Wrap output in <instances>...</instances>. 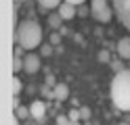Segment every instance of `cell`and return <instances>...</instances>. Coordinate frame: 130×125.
<instances>
[{"mask_svg":"<svg viewBox=\"0 0 130 125\" xmlns=\"http://www.w3.org/2000/svg\"><path fill=\"white\" fill-rule=\"evenodd\" d=\"M13 86H11V90H13V96H19V92H21V81H19V77L17 75H13Z\"/></svg>","mask_w":130,"mask_h":125,"instance_id":"8fae6325","label":"cell"},{"mask_svg":"<svg viewBox=\"0 0 130 125\" xmlns=\"http://www.w3.org/2000/svg\"><path fill=\"white\" fill-rule=\"evenodd\" d=\"M80 115H82V119H88L90 117V108H80Z\"/></svg>","mask_w":130,"mask_h":125,"instance_id":"2e32d148","label":"cell"},{"mask_svg":"<svg viewBox=\"0 0 130 125\" xmlns=\"http://www.w3.org/2000/svg\"><path fill=\"white\" fill-rule=\"evenodd\" d=\"M99 61H105V63H107V61H109V54H107V52H101V54H99Z\"/></svg>","mask_w":130,"mask_h":125,"instance_id":"ac0fdd59","label":"cell"},{"mask_svg":"<svg viewBox=\"0 0 130 125\" xmlns=\"http://www.w3.org/2000/svg\"><path fill=\"white\" fill-rule=\"evenodd\" d=\"M69 121H80V119H82V115H80V111H76V108H74V111H69Z\"/></svg>","mask_w":130,"mask_h":125,"instance_id":"9a60e30c","label":"cell"},{"mask_svg":"<svg viewBox=\"0 0 130 125\" xmlns=\"http://www.w3.org/2000/svg\"><path fill=\"white\" fill-rule=\"evenodd\" d=\"M61 21H63V17H61L59 13L48 17V25H51V27H61Z\"/></svg>","mask_w":130,"mask_h":125,"instance_id":"30bf717a","label":"cell"},{"mask_svg":"<svg viewBox=\"0 0 130 125\" xmlns=\"http://www.w3.org/2000/svg\"><path fill=\"white\" fill-rule=\"evenodd\" d=\"M57 13L63 17V21H69L76 17V4H69V2H61L59 8H57Z\"/></svg>","mask_w":130,"mask_h":125,"instance_id":"52a82bcc","label":"cell"},{"mask_svg":"<svg viewBox=\"0 0 130 125\" xmlns=\"http://www.w3.org/2000/svg\"><path fill=\"white\" fill-rule=\"evenodd\" d=\"M113 2V11L118 13L122 25L130 31V0H111Z\"/></svg>","mask_w":130,"mask_h":125,"instance_id":"277c9868","label":"cell"},{"mask_svg":"<svg viewBox=\"0 0 130 125\" xmlns=\"http://www.w3.org/2000/svg\"><path fill=\"white\" fill-rule=\"evenodd\" d=\"M11 125H19V117H17V115L11 117Z\"/></svg>","mask_w":130,"mask_h":125,"instance_id":"d6986e66","label":"cell"},{"mask_svg":"<svg viewBox=\"0 0 130 125\" xmlns=\"http://www.w3.org/2000/svg\"><path fill=\"white\" fill-rule=\"evenodd\" d=\"M111 100L120 111H130V69H122L113 75Z\"/></svg>","mask_w":130,"mask_h":125,"instance_id":"6da1fadb","label":"cell"},{"mask_svg":"<svg viewBox=\"0 0 130 125\" xmlns=\"http://www.w3.org/2000/svg\"><path fill=\"white\" fill-rule=\"evenodd\" d=\"M67 96H69L67 86H65V83H59V86L55 88V100H67Z\"/></svg>","mask_w":130,"mask_h":125,"instance_id":"9c48e42d","label":"cell"},{"mask_svg":"<svg viewBox=\"0 0 130 125\" xmlns=\"http://www.w3.org/2000/svg\"><path fill=\"white\" fill-rule=\"evenodd\" d=\"M90 13L99 23H109L111 15H113L111 6L107 4V0H92L90 2Z\"/></svg>","mask_w":130,"mask_h":125,"instance_id":"3957f363","label":"cell"},{"mask_svg":"<svg viewBox=\"0 0 130 125\" xmlns=\"http://www.w3.org/2000/svg\"><path fill=\"white\" fill-rule=\"evenodd\" d=\"M15 115L19 117V119L23 121V119H27V117H31V113H29V108H25V106H19L17 111H15Z\"/></svg>","mask_w":130,"mask_h":125,"instance_id":"4fadbf2b","label":"cell"},{"mask_svg":"<svg viewBox=\"0 0 130 125\" xmlns=\"http://www.w3.org/2000/svg\"><path fill=\"white\" fill-rule=\"evenodd\" d=\"M120 125H128V123H120Z\"/></svg>","mask_w":130,"mask_h":125,"instance_id":"7402d4cb","label":"cell"},{"mask_svg":"<svg viewBox=\"0 0 130 125\" xmlns=\"http://www.w3.org/2000/svg\"><path fill=\"white\" fill-rule=\"evenodd\" d=\"M118 54L122 58H130V38H122L118 42Z\"/></svg>","mask_w":130,"mask_h":125,"instance_id":"ba28073f","label":"cell"},{"mask_svg":"<svg viewBox=\"0 0 130 125\" xmlns=\"http://www.w3.org/2000/svg\"><path fill=\"white\" fill-rule=\"evenodd\" d=\"M61 2L63 0H40V4H42L44 8H59Z\"/></svg>","mask_w":130,"mask_h":125,"instance_id":"7c38bea8","label":"cell"},{"mask_svg":"<svg viewBox=\"0 0 130 125\" xmlns=\"http://www.w3.org/2000/svg\"><path fill=\"white\" fill-rule=\"evenodd\" d=\"M15 2H17V4H19V2H23V0H15Z\"/></svg>","mask_w":130,"mask_h":125,"instance_id":"44dd1931","label":"cell"},{"mask_svg":"<svg viewBox=\"0 0 130 125\" xmlns=\"http://www.w3.org/2000/svg\"><path fill=\"white\" fill-rule=\"evenodd\" d=\"M38 2H40V0H38Z\"/></svg>","mask_w":130,"mask_h":125,"instance_id":"603a6c76","label":"cell"},{"mask_svg":"<svg viewBox=\"0 0 130 125\" xmlns=\"http://www.w3.org/2000/svg\"><path fill=\"white\" fill-rule=\"evenodd\" d=\"M63 2H69V4H76V6H80V4H84L86 0H63Z\"/></svg>","mask_w":130,"mask_h":125,"instance_id":"e0dca14e","label":"cell"},{"mask_svg":"<svg viewBox=\"0 0 130 125\" xmlns=\"http://www.w3.org/2000/svg\"><path fill=\"white\" fill-rule=\"evenodd\" d=\"M29 113H31V117H34L36 121H42L44 115H46V106H44V102H42V100H34V102L29 104Z\"/></svg>","mask_w":130,"mask_h":125,"instance_id":"8992f818","label":"cell"},{"mask_svg":"<svg viewBox=\"0 0 130 125\" xmlns=\"http://www.w3.org/2000/svg\"><path fill=\"white\" fill-rule=\"evenodd\" d=\"M67 125H80V123H78V121H69Z\"/></svg>","mask_w":130,"mask_h":125,"instance_id":"ffe728a7","label":"cell"},{"mask_svg":"<svg viewBox=\"0 0 130 125\" xmlns=\"http://www.w3.org/2000/svg\"><path fill=\"white\" fill-rule=\"evenodd\" d=\"M15 44L25 48V50H34L42 44V27L38 21H23L21 25L15 27Z\"/></svg>","mask_w":130,"mask_h":125,"instance_id":"7a4b0ae2","label":"cell"},{"mask_svg":"<svg viewBox=\"0 0 130 125\" xmlns=\"http://www.w3.org/2000/svg\"><path fill=\"white\" fill-rule=\"evenodd\" d=\"M21 69H23V63L19 61V54H15V58H13V73L17 75V73H19Z\"/></svg>","mask_w":130,"mask_h":125,"instance_id":"5bb4252c","label":"cell"},{"mask_svg":"<svg viewBox=\"0 0 130 125\" xmlns=\"http://www.w3.org/2000/svg\"><path fill=\"white\" fill-rule=\"evenodd\" d=\"M23 71L29 73V75L38 73V71H40V56L34 54V52L25 54V58H23Z\"/></svg>","mask_w":130,"mask_h":125,"instance_id":"5b68a950","label":"cell"}]
</instances>
